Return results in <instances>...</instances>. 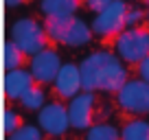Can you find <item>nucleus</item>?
Instances as JSON below:
<instances>
[{
  "label": "nucleus",
  "instance_id": "f03ea898",
  "mask_svg": "<svg viewBox=\"0 0 149 140\" xmlns=\"http://www.w3.org/2000/svg\"><path fill=\"white\" fill-rule=\"evenodd\" d=\"M9 42L15 48H20L22 55H37L46 48V33L42 24H37L33 18H20L9 28Z\"/></svg>",
  "mask_w": 149,
  "mask_h": 140
},
{
  "label": "nucleus",
  "instance_id": "7ed1b4c3",
  "mask_svg": "<svg viewBox=\"0 0 149 140\" xmlns=\"http://www.w3.org/2000/svg\"><path fill=\"white\" fill-rule=\"evenodd\" d=\"M114 55L123 64L138 66L149 55V31L147 28H123L114 42Z\"/></svg>",
  "mask_w": 149,
  "mask_h": 140
},
{
  "label": "nucleus",
  "instance_id": "6e6552de",
  "mask_svg": "<svg viewBox=\"0 0 149 140\" xmlns=\"http://www.w3.org/2000/svg\"><path fill=\"white\" fill-rule=\"evenodd\" d=\"M94 105H97L94 92H79L77 96L70 98V103L66 105L70 127H74V129L92 127L94 125Z\"/></svg>",
  "mask_w": 149,
  "mask_h": 140
},
{
  "label": "nucleus",
  "instance_id": "39448f33",
  "mask_svg": "<svg viewBox=\"0 0 149 140\" xmlns=\"http://www.w3.org/2000/svg\"><path fill=\"white\" fill-rule=\"evenodd\" d=\"M127 2L125 0H112L103 11H99L92 20V35L99 37H112L125 28V13H127Z\"/></svg>",
  "mask_w": 149,
  "mask_h": 140
},
{
  "label": "nucleus",
  "instance_id": "aec40b11",
  "mask_svg": "<svg viewBox=\"0 0 149 140\" xmlns=\"http://www.w3.org/2000/svg\"><path fill=\"white\" fill-rule=\"evenodd\" d=\"M145 20V11L140 7H127V13H125V28H140Z\"/></svg>",
  "mask_w": 149,
  "mask_h": 140
},
{
  "label": "nucleus",
  "instance_id": "b1692460",
  "mask_svg": "<svg viewBox=\"0 0 149 140\" xmlns=\"http://www.w3.org/2000/svg\"><path fill=\"white\" fill-rule=\"evenodd\" d=\"M145 22H149V7L145 9Z\"/></svg>",
  "mask_w": 149,
  "mask_h": 140
},
{
  "label": "nucleus",
  "instance_id": "9d476101",
  "mask_svg": "<svg viewBox=\"0 0 149 140\" xmlns=\"http://www.w3.org/2000/svg\"><path fill=\"white\" fill-rule=\"evenodd\" d=\"M33 85H35V81H33L29 70H24V68L9 70L5 75V96L9 101H20Z\"/></svg>",
  "mask_w": 149,
  "mask_h": 140
},
{
  "label": "nucleus",
  "instance_id": "a211bd4d",
  "mask_svg": "<svg viewBox=\"0 0 149 140\" xmlns=\"http://www.w3.org/2000/svg\"><path fill=\"white\" fill-rule=\"evenodd\" d=\"M7 140H44V134L37 125H20L13 134L7 136Z\"/></svg>",
  "mask_w": 149,
  "mask_h": 140
},
{
  "label": "nucleus",
  "instance_id": "4be33fe9",
  "mask_svg": "<svg viewBox=\"0 0 149 140\" xmlns=\"http://www.w3.org/2000/svg\"><path fill=\"white\" fill-rule=\"evenodd\" d=\"M138 79L145 81V83H149V55L138 64Z\"/></svg>",
  "mask_w": 149,
  "mask_h": 140
},
{
  "label": "nucleus",
  "instance_id": "f257e3e1",
  "mask_svg": "<svg viewBox=\"0 0 149 140\" xmlns=\"http://www.w3.org/2000/svg\"><path fill=\"white\" fill-rule=\"evenodd\" d=\"M77 66L84 92H118L127 81L125 64L110 51H94Z\"/></svg>",
  "mask_w": 149,
  "mask_h": 140
},
{
  "label": "nucleus",
  "instance_id": "ddd939ff",
  "mask_svg": "<svg viewBox=\"0 0 149 140\" xmlns=\"http://www.w3.org/2000/svg\"><path fill=\"white\" fill-rule=\"evenodd\" d=\"M72 18L74 15H70V18H44L42 28H44V33H46V40H53V42L61 44V40H64Z\"/></svg>",
  "mask_w": 149,
  "mask_h": 140
},
{
  "label": "nucleus",
  "instance_id": "412c9836",
  "mask_svg": "<svg viewBox=\"0 0 149 140\" xmlns=\"http://www.w3.org/2000/svg\"><path fill=\"white\" fill-rule=\"evenodd\" d=\"M110 2H112V0H86V7H88L94 15H97L99 11H103L107 5H110Z\"/></svg>",
  "mask_w": 149,
  "mask_h": 140
},
{
  "label": "nucleus",
  "instance_id": "423d86ee",
  "mask_svg": "<svg viewBox=\"0 0 149 140\" xmlns=\"http://www.w3.org/2000/svg\"><path fill=\"white\" fill-rule=\"evenodd\" d=\"M37 127L42 134L48 136H64L70 129V121H68V110L64 103L59 101H51L44 103V107L37 112Z\"/></svg>",
  "mask_w": 149,
  "mask_h": 140
},
{
  "label": "nucleus",
  "instance_id": "6ab92c4d",
  "mask_svg": "<svg viewBox=\"0 0 149 140\" xmlns=\"http://www.w3.org/2000/svg\"><path fill=\"white\" fill-rule=\"evenodd\" d=\"M20 125H22V118H20V114L13 112L11 107H7L5 114H2V129H5V134H7V136L13 134V131L18 129Z\"/></svg>",
  "mask_w": 149,
  "mask_h": 140
},
{
  "label": "nucleus",
  "instance_id": "f3484780",
  "mask_svg": "<svg viewBox=\"0 0 149 140\" xmlns=\"http://www.w3.org/2000/svg\"><path fill=\"white\" fill-rule=\"evenodd\" d=\"M22 59H24V55L20 53V48H15L13 44L7 40L5 48H2V66H5V70L9 72V70L22 68Z\"/></svg>",
  "mask_w": 149,
  "mask_h": 140
},
{
  "label": "nucleus",
  "instance_id": "dca6fc26",
  "mask_svg": "<svg viewBox=\"0 0 149 140\" xmlns=\"http://www.w3.org/2000/svg\"><path fill=\"white\" fill-rule=\"evenodd\" d=\"M46 103V92H44L40 85H33L22 98H20V105H22L26 112H40Z\"/></svg>",
  "mask_w": 149,
  "mask_h": 140
},
{
  "label": "nucleus",
  "instance_id": "0eeeda50",
  "mask_svg": "<svg viewBox=\"0 0 149 140\" xmlns=\"http://www.w3.org/2000/svg\"><path fill=\"white\" fill-rule=\"evenodd\" d=\"M61 55L55 51V48H44L37 55L31 57V66H29V72H31L33 81L40 85H48L55 81L57 72L61 68Z\"/></svg>",
  "mask_w": 149,
  "mask_h": 140
},
{
  "label": "nucleus",
  "instance_id": "20e7f679",
  "mask_svg": "<svg viewBox=\"0 0 149 140\" xmlns=\"http://www.w3.org/2000/svg\"><path fill=\"white\" fill-rule=\"evenodd\" d=\"M118 107L134 116H145L149 114V83L140 79H127L116 92Z\"/></svg>",
  "mask_w": 149,
  "mask_h": 140
},
{
  "label": "nucleus",
  "instance_id": "5701e85b",
  "mask_svg": "<svg viewBox=\"0 0 149 140\" xmlns=\"http://www.w3.org/2000/svg\"><path fill=\"white\" fill-rule=\"evenodd\" d=\"M5 5L9 7V9H13V7H20V5H24V0H5Z\"/></svg>",
  "mask_w": 149,
  "mask_h": 140
},
{
  "label": "nucleus",
  "instance_id": "4468645a",
  "mask_svg": "<svg viewBox=\"0 0 149 140\" xmlns=\"http://www.w3.org/2000/svg\"><path fill=\"white\" fill-rule=\"evenodd\" d=\"M86 140H121V131L110 123H94L86 129Z\"/></svg>",
  "mask_w": 149,
  "mask_h": 140
},
{
  "label": "nucleus",
  "instance_id": "9b49d317",
  "mask_svg": "<svg viewBox=\"0 0 149 140\" xmlns=\"http://www.w3.org/2000/svg\"><path fill=\"white\" fill-rule=\"evenodd\" d=\"M90 40H92V28L81 18H72V22H70L61 44H66V46H70V48H81V46H86V44H90Z\"/></svg>",
  "mask_w": 149,
  "mask_h": 140
},
{
  "label": "nucleus",
  "instance_id": "f8f14e48",
  "mask_svg": "<svg viewBox=\"0 0 149 140\" xmlns=\"http://www.w3.org/2000/svg\"><path fill=\"white\" fill-rule=\"evenodd\" d=\"M40 9L44 18H70L79 9V0H42Z\"/></svg>",
  "mask_w": 149,
  "mask_h": 140
},
{
  "label": "nucleus",
  "instance_id": "2eb2a0df",
  "mask_svg": "<svg viewBox=\"0 0 149 140\" xmlns=\"http://www.w3.org/2000/svg\"><path fill=\"white\" fill-rule=\"evenodd\" d=\"M121 140H149V123L143 118L125 123L121 129Z\"/></svg>",
  "mask_w": 149,
  "mask_h": 140
},
{
  "label": "nucleus",
  "instance_id": "1a4fd4ad",
  "mask_svg": "<svg viewBox=\"0 0 149 140\" xmlns=\"http://www.w3.org/2000/svg\"><path fill=\"white\" fill-rule=\"evenodd\" d=\"M55 92L59 94L61 98H72L81 92V77H79V66L68 61V64H61L59 72L55 77Z\"/></svg>",
  "mask_w": 149,
  "mask_h": 140
}]
</instances>
